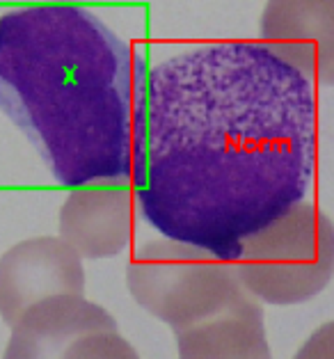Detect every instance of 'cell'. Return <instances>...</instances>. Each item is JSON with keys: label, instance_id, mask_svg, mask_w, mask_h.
Returning a JSON list of instances; mask_svg holds the SVG:
<instances>
[{"label": "cell", "instance_id": "cell-1", "mask_svg": "<svg viewBox=\"0 0 334 359\" xmlns=\"http://www.w3.org/2000/svg\"><path fill=\"white\" fill-rule=\"evenodd\" d=\"M316 149L312 81L266 43L181 50L145 83L138 215L163 238L234 261L252 233L305 201Z\"/></svg>", "mask_w": 334, "mask_h": 359}, {"label": "cell", "instance_id": "cell-2", "mask_svg": "<svg viewBox=\"0 0 334 359\" xmlns=\"http://www.w3.org/2000/svg\"><path fill=\"white\" fill-rule=\"evenodd\" d=\"M142 60L78 5L0 16V110L67 188L133 179Z\"/></svg>", "mask_w": 334, "mask_h": 359}, {"label": "cell", "instance_id": "cell-3", "mask_svg": "<svg viewBox=\"0 0 334 359\" xmlns=\"http://www.w3.org/2000/svg\"><path fill=\"white\" fill-rule=\"evenodd\" d=\"M234 266L254 300L275 306L309 302L334 277V222L319 206L300 201L252 233Z\"/></svg>", "mask_w": 334, "mask_h": 359}, {"label": "cell", "instance_id": "cell-4", "mask_svg": "<svg viewBox=\"0 0 334 359\" xmlns=\"http://www.w3.org/2000/svg\"><path fill=\"white\" fill-rule=\"evenodd\" d=\"M126 288L174 334L218 316L248 293L234 261L170 238L145 243L135 252L126 266Z\"/></svg>", "mask_w": 334, "mask_h": 359}, {"label": "cell", "instance_id": "cell-5", "mask_svg": "<svg viewBox=\"0 0 334 359\" xmlns=\"http://www.w3.org/2000/svg\"><path fill=\"white\" fill-rule=\"evenodd\" d=\"M85 295L83 259L60 238L37 236L0 257V320L14 325L28 306L53 295Z\"/></svg>", "mask_w": 334, "mask_h": 359}, {"label": "cell", "instance_id": "cell-6", "mask_svg": "<svg viewBox=\"0 0 334 359\" xmlns=\"http://www.w3.org/2000/svg\"><path fill=\"white\" fill-rule=\"evenodd\" d=\"M261 39L309 81L334 87V0H268Z\"/></svg>", "mask_w": 334, "mask_h": 359}, {"label": "cell", "instance_id": "cell-7", "mask_svg": "<svg viewBox=\"0 0 334 359\" xmlns=\"http://www.w3.org/2000/svg\"><path fill=\"white\" fill-rule=\"evenodd\" d=\"M135 211V195L121 183L74 188L60 208V238L81 259H112L133 238Z\"/></svg>", "mask_w": 334, "mask_h": 359}, {"label": "cell", "instance_id": "cell-8", "mask_svg": "<svg viewBox=\"0 0 334 359\" xmlns=\"http://www.w3.org/2000/svg\"><path fill=\"white\" fill-rule=\"evenodd\" d=\"M92 330H117V320L85 295H53L21 313L3 359H60L74 339Z\"/></svg>", "mask_w": 334, "mask_h": 359}, {"label": "cell", "instance_id": "cell-9", "mask_svg": "<svg viewBox=\"0 0 334 359\" xmlns=\"http://www.w3.org/2000/svg\"><path fill=\"white\" fill-rule=\"evenodd\" d=\"M174 337L179 359H272L263 306L250 293Z\"/></svg>", "mask_w": 334, "mask_h": 359}, {"label": "cell", "instance_id": "cell-10", "mask_svg": "<svg viewBox=\"0 0 334 359\" xmlns=\"http://www.w3.org/2000/svg\"><path fill=\"white\" fill-rule=\"evenodd\" d=\"M60 359H140V355L117 330H92L74 339Z\"/></svg>", "mask_w": 334, "mask_h": 359}, {"label": "cell", "instance_id": "cell-11", "mask_svg": "<svg viewBox=\"0 0 334 359\" xmlns=\"http://www.w3.org/2000/svg\"><path fill=\"white\" fill-rule=\"evenodd\" d=\"M293 359H334V320L316 327L295 350Z\"/></svg>", "mask_w": 334, "mask_h": 359}]
</instances>
